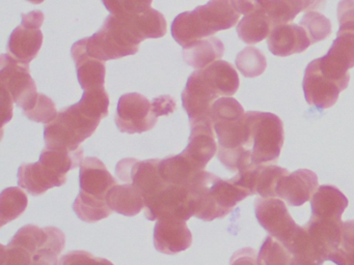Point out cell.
<instances>
[{"label":"cell","instance_id":"1","mask_svg":"<svg viewBox=\"0 0 354 265\" xmlns=\"http://www.w3.org/2000/svg\"><path fill=\"white\" fill-rule=\"evenodd\" d=\"M167 30L165 17L152 8L140 14H111L100 30L86 37V51L104 62L119 59L138 53L142 41L160 39Z\"/></svg>","mask_w":354,"mask_h":265},{"label":"cell","instance_id":"2","mask_svg":"<svg viewBox=\"0 0 354 265\" xmlns=\"http://www.w3.org/2000/svg\"><path fill=\"white\" fill-rule=\"evenodd\" d=\"M109 97L106 90L84 91L80 103L65 108L44 128L46 147L76 150L90 138L109 115Z\"/></svg>","mask_w":354,"mask_h":265},{"label":"cell","instance_id":"3","mask_svg":"<svg viewBox=\"0 0 354 265\" xmlns=\"http://www.w3.org/2000/svg\"><path fill=\"white\" fill-rule=\"evenodd\" d=\"M238 88L237 72L231 63L223 60H217L192 72L182 92V101L189 117L190 126L212 121L213 104L218 97L235 95Z\"/></svg>","mask_w":354,"mask_h":265},{"label":"cell","instance_id":"4","mask_svg":"<svg viewBox=\"0 0 354 265\" xmlns=\"http://www.w3.org/2000/svg\"><path fill=\"white\" fill-rule=\"evenodd\" d=\"M347 205V198L333 186H320L313 195L312 217L304 229L315 254L322 262L341 244L344 225L341 217Z\"/></svg>","mask_w":354,"mask_h":265},{"label":"cell","instance_id":"5","mask_svg":"<svg viewBox=\"0 0 354 265\" xmlns=\"http://www.w3.org/2000/svg\"><path fill=\"white\" fill-rule=\"evenodd\" d=\"M218 139V159L233 172L248 169L246 145L250 139V120L243 107L233 97H221L211 112Z\"/></svg>","mask_w":354,"mask_h":265},{"label":"cell","instance_id":"6","mask_svg":"<svg viewBox=\"0 0 354 265\" xmlns=\"http://www.w3.org/2000/svg\"><path fill=\"white\" fill-rule=\"evenodd\" d=\"M84 148L76 150L46 147L37 163L22 164L18 170V184L32 196L67 182L68 172L80 167L84 161Z\"/></svg>","mask_w":354,"mask_h":265},{"label":"cell","instance_id":"7","mask_svg":"<svg viewBox=\"0 0 354 265\" xmlns=\"http://www.w3.org/2000/svg\"><path fill=\"white\" fill-rule=\"evenodd\" d=\"M240 14L232 0H209L192 12L178 14L171 25V35L185 48L217 31L227 30L237 24Z\"/></svg>","mask_w":354,"mask_h":265},{"label":"cell","instance_id":"8","mask_svg":"<svg viewBox=\"0 0 354 265\" xmlns=\"http://www.w3.org/2000/svg\"><path fill=\"white\" fill-rule=\"evenodd\" d=\"M194 217L210 222L229 215L240 201L250 196V190L233 180H223L204 171L190 188Z\"/></svg>","mask_w":354,"mask_h":265},{"label":"cell","instance_id":"9","mask_svg":"<svg viewBox=\"0 0 354 265\" xmlns=\"http://www.w3.org/2000/svg\"><path fill=\"white\" fill-rule=\"evenodd\" d=\"M339 29L328 53L314 60L319 72L347 88L354 68V0H342L337 8Z\"/></svg>","mask_w":354,"mask_h":265},{"label":"cell","instance_id":"10","mask_svg":"<svg viewBox=\"0 0 354 265\" xmlns=\"http://www.w3.org/2000/svg\"><path fill=\"white\" fill-rule=\"evenodd\" d=\"M250 120V139L246 157L250 168L277 161L283 144V126L272 113L246 112Z\"/></svg>","mask_w":354,"mask_h":265},{"label":"cell","instance_id":"11","mask_svg":"<svg viewBox=\"0 0 354 265\" xmlns=\"http://www.w3.org/2000/svg\"><path fill=\"white\" fill-rule=\"evenodd\" d=\"M28 66L10 54H3L0 58V86L11 95L24 113L34 107L39 95Z\"/></svg>","mask_w":354,"mask_h":265},{"label":"cell","instance_id":"12","mask_svg":"<svg viewBox=\"0 0 354 265\" xmlns=\"http://www.w3.org/2000/svg\"><path fill=\"white\" fill-rule=\"evenodd\" d=\"M145 215L150 221L160 219L188 221L194 215L190 190L167 182L154 197L146 201Z\"/></svg>","mask_w":354,"mask_h":265},{"label":"cell","instance_id":"13","mask_svg":"<svg viewBox=\"0 0 354 265\" xmlns=\"http://www.w3.org/2000/svg\"><path fill=\"white\" fill-rule=\"evenodd\" d=\"M157 117L153 111L152 101L140 93L122 95L118 104L115 121L120 132L142 134L152 130Z\"/></svg>","mask_w":354,"mask_h":265},{"label":"cell","instance_id":"14","mask_svg":"<svg viewBox=\"0 0 354 265\" xmlns=\"http://www.w3.org/2000/svg\"><path fill=\"white\" fill-rule=\"evenodd\" d=\"M21 16V24L10 37L8 54L24 63L30 64L37 57L43 45L41 27L44 23L45 17L40 10L22 14Z\"/></svg>","mask_w":354,"mask_h":265},{"label":"cell","instance_id":"15","mask_svg":"<svg viewBox=\"0 0 354 265\" xmlns=\"http://www.w3.org/2000/svg\"><path fill=\"white\" fill-rule=\"evenodd\" d=\"M160 161L158 159L140 161L128 157L118 163L115 173L122 181L134 184L144 195L146 203L167 184L159 171Z\"/></svg>","mask_w":354,"mask_h":265},{"label":"cell","instance_id":"16","mask_svg":"<svg viewBox=\"0 0 354 265\" xmlns=\"http://www.w3.org/2000/svg\"><path fill=\"white\" fill-rule=\"evenodd\" d=\"M256 213L261 226L283 246H290L301 229L290 217L285 203L279 199H258Z\"/></svg>","mask_w":354,"mask_h":265},{"label":"cell","instance_id":"17","mask_svg":"<svg viewBox=\"0 0 354 265\" xmlns=\"http://www.w3.org/2000/svg\"><path fill=\"white\" fill-rule=\"evenodd\" d=\"M80 193L76 200L91 204L106 205L109 190L118 181L97 157H86L80 165Z\"/></svg>","mask_w":354,"mask_h":265},{"label":"cell","instance_id":"18","mask_svg":"<svg viewBox=\"0 0 354 265\" xmlns=\"http://www.w3.org/2000/svg\"><path fill=\"white\" fill-rule=\"evenodd\" d=\"M302 86L306 101L321 109L333 107L337 103L339 93L346 89L323 76L313 61L306 66Z\"/></svg>","mask_w":354,"mask_h":265},{"label":"cell","instance_id":"19","mask_svg":"<svg viewBox=\"0 0 354 265\" xmlns=\"http://www.w3.org/2000/svg\"><path fill=\"white\" fill-rule=\"evenodd\" d=\"M154 244L158 252L175 255L192 246V234L185 221L176 219H157Z\"/></svg>","mask_w":354,"mask_h":265},{"label":"cell","instance_id":"20","mask_svg":"<svg viewBox=\"0 0 354 265\" xmlns=\"http://www.w3.org/2000/svg\"><path fill=\"white\" fill-rule=\"evenodd\" d=\"M318 178L310 170H298L294 173L286 172L281 176L275 188V197L283 199L290 205L299 206L312 198L316 192Z\"/></svg>","mask_w":354,"mask_h":265},{"label":"cell","instance_id":"21","mask_svg":"<svg viewBox=\"0 0 354 265\" xmlns=\"http://www.w3.org/2000/svg\"><path fill=\"white\" fill-rule=\"evenodd\" d=\"M312 45L306 29L293 23L275 25L268 35L271 53L281 57L301 53Z\"/></svg>","mask_w":354,"mask_h":265},{"label":"cell","instance_id":"22","mask_svg":"<svg viewBox=\"0 0 354 265\" xmlns=\"http://www.w3.org/2000/svg\"><path fill=\"white\" fill-rule=\"evenodd\" d=\"M71 54L75 62L78 81L84 91L104 88L106 72L104 61L88 55L86 52V37L72 46Z\"/></svg>","mask_w":354,"mask_h":265},{"label":"cell","instance_id":"23","mask_svg":"<svg viewBox=\"0 0 354 265\" xmlns=\"http://www.w3.org/2000/svg\"><path fill=\"white\" fill-rule=\"evenodd\" d=\"M190 128L189 143L183 153L198 167L205 170L207 164L217 151L213 122L194 124L190 126Z\"/></svg>","mask_w":354,"mask_h":265},{"label":"cell","instance_id":"24","mask_svg":"<svg viewBox=\"0 0 354 265\" xmlns=\"http://www.w3.org/2000/svg\"><path fill=\"white\" fill-rule=\"evenodd\" d=\"M159 171L165 181L175 186H183L190 190L205 170L198 167L182 153L161 159Z\"/></svg>","mask_w":354,"mask_h":265},{"label":"cell","instance_id":"25","mask_svg":"<svg viewBox=\"0 0 354 265\" xmlns=\"http://www.w3.org/2000/svg\"><path fill=\"white\" fill-rule=\"evenodd\" d=\"M325 0H260V6L270 19L272 26L290 23L299 12H313Z\"/></svg>","mask_w":354,"mask_h":265},{"label":"cell","instance_id":"26","mask_svg":"<svg viewBox=\"0 0 354 265\" xmlns=\"http://www.w3.org/2000/svg\"><path fill=\"white\" fill-rule=\"evenodd\" d=\"M258 265H322L318 261L297 254L283 246L281 242L269 236L261 248Z\"/></svg>","mask_w":354,"mask_h":265},{"label":"cell","instance_id":"27","mask_svg":"<svg viewBox=\"0 0 354 265\" xmlns=\"http://www.w3.org/2000/svg\"><path fill=\"white\" fill-rule=\"evenodd\" d=\"M107 203L111 210L134 217L145 209V198L142 193L132 184H117L109 190Z\"/></svg>","mask_w":354,"mask_h":265},{"label":"cell","instance_id":"28","mask_svg":"<svg viewBox=\"0 0 354 265\" xmlns=\"http://www.w3.org/2000/svg\"><path fill=\"white\" fill-rule=\"evenodd\" d=\"M225 53V46L216 37L200 39L183 49L186 63L194 68H204L221 59Z\"/></svg>","mask_w":354,"mask_h":265},{"label":"cell","instance_id":"29","mask_svg":"<svg viewBox=\"0 0 354 265\" xmlns=\"http://www.w3.org/2000/svg\"><path fill=\"white\" fill-rule=\"evenodd\" d=\"M272 23L262 8L243 17L237 25L238 37L244 43H257L268 37L272 28Z\"/></svg>","mask_w":354,"mask_h":265},{"label":"cell","instance_id":"30","mask_svg":"<svg viewBox=\"0 0 354 265\" xmlns=\"http://www.w3.org/2000/svg\"><path fill=\"white\" fill-rule=\"evenodd\" d=\"M28 195L17 186L6 188L0 195V226L14 221L26 211Z\"/></svg>","mask_w":354,"mask_h":265},{"label":"cell","instance_id":"31","mask_svg":"<svg viewBox=\"0 0 354 265\" xmlns=\"http://www.w3.org/2000/svg\"><path fill=\"white\" fill-rule=\"evenodd\" d=\"M236 66L244 77L254 78L265 72L267 60L264 54L257 48L248 47L238 54Z\"/></svg>","mask_w":354,"mask_h":265},{"label":"cell","instance_id":"32","mask_svg":"<svg viewBox=\"0 0 354 265\" xmlns=\"http://www.w3.org/2000/svg\"><path fill=\"white\" fill-rule=\"evenodd\" d=\"M329 260L337 265H354V221L344 223L341 244Z\"/></svg>","mask_w":354,"mask_h":265},{"label":"cell","instance_id":"33","mask_svg":"<svg viewBox=\"0 0 354 265\" xmlns=\"http://www.w3.org/2000/svg\"><path fill=\"white\" fill-rule=\"evenodd\" d=\"M300 25L306 29L312 43L323 41L330 35V21L320 12H308L300 21Z\"/></svg>","mask_w":354,"mask_h":265},{"label":"cell","instance_id":"34","mask_svg":"<svg viewBox=\"0 0 354 265\" xmlns=\"http://www.w3.org/2000/svg\"><path fill=\"white\" fill-rule=\"evenodd\" d=\"M57 112L55 104L47 95L39 93L36 104L30 111L26 112L24 115L32 121L48 124L57 118Z\"/></svg>","mask_w":354,"mask_h":265},{"label":"cell","instance_id":"35","mask_svg":"<svg viewBox=\"0 0 354 265\" xmlns=\"http://www.w3.org/2000/svg\"><path fill=\"white\" fill-rule=\"evenodd\" d=\"M111 14H140L152 8L153 0H102Z\"/></svg>","mask_w":354,"mask_h":265},{"label":"cell","instance_id":"36","mask_svg":"<svg viewBox=\"0 0 354 265\" xmlns=\"http://www.w3.org/2000/svg\"><path fill=\"white\" fill-rule=\"evenodd\" d=\"M59 265H113L107 259L95 257L86 251H73L59 259Z\"/></svg>","mask_w":354,"mask_h":265},{"label":"cell","instance_id":"37","mask_svg":"<svg viewBox=\"0 0 354 265\" xmlns=\"http://www.w3.org/2000/svg\"><path fill=\"white\" fill-rule=\"evenodd\" d=\"M152 106L155 115L159 117L173 113L177 108V103L171 95H161L153 99Z\"/></svg>","mask_w":354,"mask_h":265},{"label":"cell","instance_id":"38","mask_svg":"<svg viewBox=\"0 0 354 265\" xmlns=\"http://www.w3.org/2000/svg\"><path fill=\"white\" fill-rule=\"evenodd\" d=\"M0 93H1V117H3V126H5L13 116L14 99L3 87L0 86Z\"/></svg>","mask_w":354,"mask_h":265},{"label":"cell","instance_id":"39","mask_svg":"<svg viewBox=\"0 0 354 265\" xmlns=\"http://www.w3.org/2000/svg\"><path fill=\"white\" fill-rule=\"evenodd\" d=\"M234 8L240 14H250L260 8V0H232Z\"/></svg>","mask_w":354,"mask_h":265},{"label":"cell","instance_id":"40","mask_svg":"<svg viewBox=\"0 0 354 265\" xmlns=\"http://www.w3.org/2000/svg\"><path fill=\"white\" fill-rule=\"evenodd\" d=\"M250 252L252 250L250 248H244V250L235 253L232 257L231 265H258V262L256 264L254 259L250 256Z\"/></svg>","mask_w":354,"mask_h":265},{"label":"cell","instance_id":"41","mask_svg":"<svg viewBox=\"0 0 354 265\" xmlns=\"http://www.w3.org/2000/svg\"><path fill=\"white\" fill-rule=\"evenodd\" d=\"M28 1L32 2V3L34 4H40L42 3V2H44L45 0H28Z\"/></svg>","mask_w":354,"mask_h":265}]
</instances>
